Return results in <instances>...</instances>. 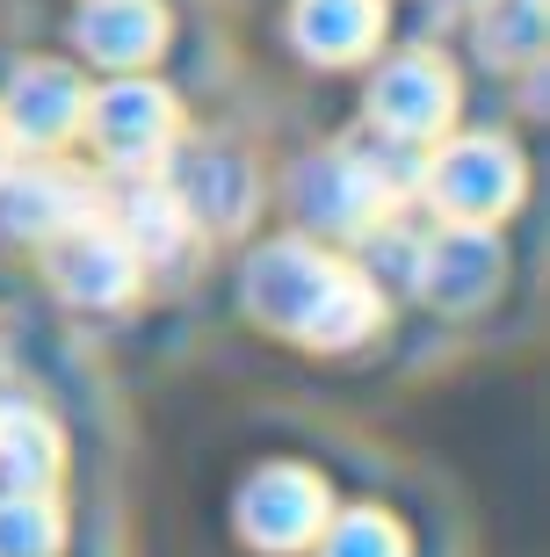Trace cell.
Returning <instances> with one entry per match:
<instances>
[{"label":"cell","instance_id":"cell-14","mask_svg":"<svg viewBox=\"0 0 550 557\" xmlns=\"http://www.w3.org/2000/svg\"><path fill=\"white\" fill-rule=\"evenodd\" d=\"M290 44L311 65H363L384 44V0H297Z\"/></svg>","mask_w":550,"mask_h":557},{"label":"cell","instance_id":"cell-19","mask_svg":"<svg viewBox=\"0 0 550 557\" xmlns=\"http://www.w3.org/2000/svg\"><path fill=\"white\" fill-rule=\"evenodd\" d=\"M8 160H15V145H8V131H0V166H8Z\"/></svg>","mask_w":550,"mask_h":557},{"label":"cell","instance_id":"cell-11","mask_svg":"<svg viewBox=\"0 0 550 557\" xmlns=\"http://www.w3.org/2000/svg\"><path fill=\"white\" fill-rule=\"evenodd\" d=\"M167 8L160 0H81L73 15V51L87 65H109V73H145V65L167 51Z\"/></svg>","mask_w":550,"mask_h":557},{"label":"cell","instance_id":"cell-13","mask_svg":"<svg viewBox=\"0 0 550 557\" xmlns=\"http://www.w3.org/2000/svg\"><path fill=\"white\" fill-rule=\"evenodd\" d=\"M196 232H240L261 203V182H254V160L240 145H196L188 152V174H174Z\"/></svg>","mask_w":550,"mask_h":557},{"label":"cell","instance_id":"cell-1","mask_svg":"<svg viewBox=\"0 0 550 557\" xmlns=\"http://www.w3.org/2000/svg\"><path fill=\"white\" fill-rule=\"evenodd\" d=\"M240 289H246V319H261L268 333H283L297 348H319V355L363 348L369 333L384 326L377 283L363 269H347L341 253H327L319 239H305V232L254 247Z\"/></svg>","mask_w":550,"mask_h":557},{"label":"cell","instance_id":"cell-6","mask_svg":"<svg viewBox=\"0 0 550 557\" xmlns=\"http://www.w3.org/2000/svg\"><path fill=\"white\" fill-rule=\"evenodd\" d=\"M327 478L305 471V463H261V471L240 485L232 499V521H240V536L268 557H297L311 550V536L327 529Z\"/></svg>","mask_w":550,"mask_h":557},{"label":"cell","instance_id":"cell-7","mask_svg":"<svg viewBox=\"0 0 550 557\" xmlns=\"http://www.w3.org/2000/svg\"><path fill=\"white\" fill-rule=\"evenodd\" d=\"M44 275H51V289H59L65 305L81 311H117L131 289H138V253L123 247V232L102 225L95 210L87 218H73L65 232H51L44 239Z\"/></svg>","mask_w":550,"mask_h":557},{"label":"cell","instance_id":"cell-15","mask_svg":"<svg viewBox=\"0 0 550 557\" xmlns=\"http://www.w3.org/2000/svg\"><path fill=\"white\" fill-rule=\"evenodd\" d=\"M59 471H65L59 420L29 398H8L0 406V493H51Z\"/></svg>","mask_w":550,"mask_h":557},{"label":"cell","instance_id":"cell-5","mask_svg":"<svg viewBox=\"0 0 550 557\" xmlns=\"http://www.w3.org/2000/svg\"><path fill=\"white\" fill-rule=\"evenodd\" d=\"M456 102H464V87H456V65L428 44H413V51H391L377 73H369V124L391 131V138L406 145H428L456 124Z\"/></svg>","mask_w":550,"mask_h":557},{"label":"cell","instance_id":"cell-16","mask_svg":"<svg viewBox=\"0 0 550 557\" xmlns=\"http://www.w3.org/2000/svg\"><path fill=\"white\" fill-rule=\"evenodd\" d=\"M478 51H486L500 73L543 59V0H478Z\"/></svg>","mask_w":550,"mask_h":557},{"label":"cell","instance_id":"cell-10","mask_svg":"<svg viewBox=\"0 0 550 557\" xmlns=\"http://www.w3.org/2000/svg\"><path fill=\"white\" fill-rule=\"evenodd\" d=\"M283 196H290V218H297L305 232H347V239H355L369 218H384V196L355 174V160H347L341 145L290 166Z\"/></svg>","mask_w":550,"mask_h":557},{"label":"cell","instance_id":"cell-8","mask_svg":"<svg viewBox=\"0 0 550 557\" xmlns=\"http://www.w3.org/2000/svg\"><path fill=\"white\" fill-rule=\"evenodd\" d=\"M87 116V81L65 59H22L0 87V131L22 152H59Z\"/></svg>","mask_w":550,"mask_h":557},{"label":"cell","instance_id":"cell-12","mask_svg":"<svg viewBox=\"0 0 550 557\" xmlns=\"http://www.w3.org/2000/svg\"><path fill=\"white\" fill-rule=\"evenodd\" d=\"M95 210V188L73 174V166H0V232L8 239H51V232H65L73 218H87Z\"/></svg>","mask_w":550,"mask_h":557},{"label":"cell","instance_id":"cell-17","mask_svg":"<svg viewBox=\"0 0 550 557\" xmlns=\"http://www.w3.org/2000/svg\"><path fill=\"white\" fill-rule=\"evenodd\" d=\"M65 515L51 493H0V557H59Z\"/></svg>","mask_w":550,"mask_h":557},{"label":"cell","instance_id":"cell-4","mask_svg":"<svg viewBox=\"0 0 550 557\" xmlns=\"http://www.w3.org/2000/svg\"><path fill=\"white\" fill-rule=\"evenodd\" d=\"M508 275V247H500V232L492 225H470V218H449L442 232H420V247H413V275L406 289L420 305L435 311H486L492 289Z\"/></svg>","mask_w":550,"mask_h":557},{"label":"cell","instance_id":"cell-9","mask_svg":"<svg viewBox=\"0 0 550 557\" xmlns=\"http://www.w3.org/2000/svg\"><path fill=\"white\" fill-rule=\"evenodd\" d=\"M109 225L123 232V247L138 253V269H174V261H188L196 253V218H188V203H182V188L174 182H160L152 166L145 174H131V182L109 196Z\"/></svg>","mask_w":550,"mask_h":557},{"label":"cell","instance_id":"cell-20","mask_svg":"<svg viewBox=\"0 0 550 557\" xmlns=\"http://www.w3.org/2000/svg\"><path fill=\"white\" fill-rule=\"evenodd\" d=\"M456 8H478V0H456Z\"/></svg>","mask_w":550,"mask_h":557},{"label":"cell","instance_id":"cell-3","mask_svg":"<svg viewBox=\"0 0 550 557\" xmlns=\"http://www.w3.org/2000/svg\"><path fill=\"white\" fill-rule=\"evenodd\" d=\"M87 138L102 152L109 166L123 174H145V166H160L182 138V102L167 95L160 81H145V73H117L102 95H87Z\"/></svg>","mask_w":550,"mask_h":557},{"label":"cell","instance_id":"cell-2","mask_svg":"<svg viewBox=\"0 0 550 557\" xmlns=\"http://www.w3.org/2000/svg\"><path fill=\"white\" fill-rule=\"evenodd\" d=\"M522 152L492 131H464L449 138L435 160H420V196H428L442 218H470V225H500L514 203H522Z\"/></svg>","mask_w":550,"mask_h":557},{"label":"cell","instance_id":"cell-18","mask_svg":"<svg viewBox=\"0 0 550 557\" xmlns=\"http://www.w3.org/2000/svg\"><path fill=\"white\" fill-rule=\"evenodd\" d=\"M319 557H413L406 529L384 515V507H347V515H327L319 529Z\"/></svg>","mask_w":550,"mask_h":557}]
</instances>
